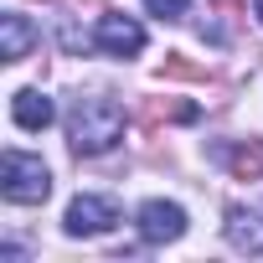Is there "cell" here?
Wrapping results in <instances>:
<instances>
[{"mask_svg":"<svg viewBox=\"0 0 263 263\" xmlns=\"http://www.w3.org/2000/svg\"><path fill=\"white\" fill-rule=\"evenodd\" d=\"M124 140V103L108 93L67 98V145L72 155H103Z\"/></svg>","mask_w":263,"mask_h":263,"instance_id":"obj_1","label":"cell"},{"mask_svg":"<svg viewBox=\"0 0 263 263\" xmlns=\"http://www.w3.org/2000/svg\"><path fill=\"white\" fill-rule=\"evenodd\" d=\"M0 191H6V201L16 206H36L52 196V171L42 155H26V150H6V160H0Z\"/></svg>","mask_w":263,"mask_h":263,"instance_id":"obj_2","label":"cell"},{"mask_svg":"<svg viewBox=\"0 0 263 263\" xmlns=\"http://www.w3.org/2000/svg\"><path fill=\"white\" fill-rule=\"evenodd\" d=\"M124 222V212H119V201L114 196H72V206H67V217H62V227H67V237H103V232H114Z\"/></svg>","mask_w":263,"mask_h":263,"instance_id":"obj_3","label":"cell"},{"mask_svg":"<svg viewBox=\"0 0 263 263\" xmlns=\"http://www.w3.org/2000/svg\"><path fill=\"white\" fill-rule=\"evenodd\" d=\"M93 42H98V52H108V57H140V52H145V26H140L135 16L108 11V16H98Z\"/></svg>","mask_w":263,"mask_h":263,"instance_id":"obj_4","label":"cell"},{"mask_svg":"<svg viewBox=\"0 0 263 263\" xmlns=\"http://www.w3.org/2000/svg\"><path fill=\"white\" fill-rule=\"evenodd\" d=\"M181 232H186V212L176 201H145L140 206V237L145 242L160 248V242H176Z\"/></svg>","mask_w":263,"mask_h":263,"instance_id":"obj_5","label":"cell"},{"mask_svg":"<svg viewBox=\"0 0 263 263\" xmlns=\"http://www.w3.org/2000/svg\"><path fill=\"white\" fill-rule=\"evenodd\" d=\"M222 232H227V242H232L237 253L263 258V206H227Z\"/></svg>","mask_w":263,"mask_h":263,"instance_id":"obj_6","label":"cell"},{"mask_svg":"<svg viewBox=\"0 0 263 263\" xmlns=\"http://www.w3.org/2000/svg\"><path fill=\"white\" fill-rule=\"evenodd\" d=\"M42 47V31L26 21V16H0V57H6V62H26L31 52Z\"/></svg>","mask_w":263,"mask_h":263,"instance_id":"obj_7","label":"cell"},{"mask_svg":"<svg viewBox=\"0 0 263 263\" xmlns=\"http://www.w3.org/2000/svg\"><path fill=\"white\" fill-rule=\"evenodd\" d=\"M217 160L237 176V181H263V140H242V145H217Z\"/></svg>","mask_w":263,"mask_h":263,"instance_id":"obj_8","label":"cell"},{"mask_svg":"<svg viewBox=\"0 0 263 263\" xmlns=\"http://www.w3.org/2000/svg\"><path fill=\"white\" fill-rule=\"evenodd\" d=\"M11 119H16L21 129H31V135H36V129L52 124V98H47L42 88H21V93L11 98Z\"/></svg>","mask_w":263,"mask_h":263,"instance_id":"obj_9","label":"cell"},{"mask_svg":"<svg viewBox=\"0 0 263 263\" xmlns=\"http://www.w3.org/2000/svg\"><path fill=\"white\" fill-rule=\"evenodd\" d=\"M160 119L191 124V119H196V103H150V108H145V124H160Z\"/></svg>","mask_w":263,"mask_h":263,"instance_id":"obj_10","label":"cell"},{"mask_svg":"<svg viewBox=\"0 0 263 263\" xmlns=\"http://www.w3.org/2000/svg\"><path fill=\"white\" fill-rule=\"evenodd\" d=\"M160 78H191V83H201V78H206V67H196V62H186L181 52H171V57L160 62Z\"/></svg>","mask_w":263,"mask_h":263,"instance_id":"obj_11","label":"cell"},{"mask_svg":"<svg viewBox=\"0 0 263 263\" xmlns=\"http://www.w3.org/2000/svg\"><path fill=\"white\" fill-rule=\"evenodd\" d=\"M145 11L160 16V21H181L186 16V0H145Z\"/></svg>","mask_w":263,"mask_h":263,"instance_id":"obj_12","label":"cell"},{"mask_svg":"<svg viewBox=\"0 0 263 263\" xmlns=\"http://www.w3.org/2000/svg\"><path fill=\"white\" fill-rule=\"evenodd\" d=\"M62 47H67V52L78 57V52H88V47H98V42H88V36H83L78 26H62Z\"/></svg>","mask_w":263,"mask_h":263,"instance_id":"obj_13","label":"cell"},{"mask_svg":"<svg viewBox=\"0 0 263 263\" xmlns=\"http://www.w3.org/2000/svg\"><path fill=\"white\" fill-rule=\"evenodd\" d=\"M206 6H217V11H242V0H206Z\"/></svg>","mask_w":263,"mask_h":263,"instance_id":"obj_14","label":"cell"},{"mask_svg":"<svg viewBox=\"0 0 263 263\" xmlns=\"http://www.w3.org/2000/svg\"><path fill=\"white\" fill-rule=\"evenodd\" d=\"M253 6H258V21H263V0H253Z\"/></svg>","mask_w":263,"mask_h":263,"instance_id":"obj_15","label":"cell"}]
</instances>
